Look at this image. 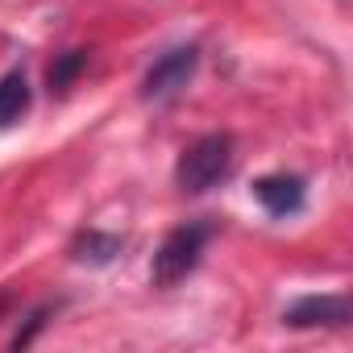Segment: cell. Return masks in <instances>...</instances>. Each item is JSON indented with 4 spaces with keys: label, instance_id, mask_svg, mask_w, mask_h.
<instances>
[{
    "label": "cell",
    "instance_id": "obj_8",
    "mask_svg": "<svg viewBox=\"0 0 353 353\" xmlns=\"http://www.w3.org/2000/svg\"><path fill=\"white\" fill-rule=\"evenodd\" d=\"M88 67V54L83 50H67L54 67H50V92H63V88H71V79L79 75Z\"/></svg>",
    "mask_w": 353,
    "mask_h": 353
},
{
    "label": "cell",
    "instance_id": "obj_3",
    "mask_svg": "<svg viewBox=\"0 0 353 353\" xmlns=\"http://www.w3.org/2000/svg\"><path fill=\"white\" fill-rule=\"evenodd\" d=\"M196 67H200V50H196V46H174V50L158 54L154 67H150L145 79H141V100H154V104H158V100L179 96V92L192 83Z\"/></svg>",
    "mask_w": 353,
    "mask_h": 353
},
{
    "label": "cell",
    "instance_id": "obj_5",
    "mask_svg": "<svg viewBox=\"0 0 353 353\" xmlns=\"http://www.w3.org/2000/svg\"><path fill=\"white\" fill-rule=\"evenodd\" d=\"M254 200L274 216V221H287L295 212H303V200H307V183L299 179V174H262V179H254Z\"/></svg>",
    "mask_w": 353,
    "mask_h": 353
},
{
    "label": "cell",
    "instance_id": "obj_1",
    "mask_svg": "<svg viewBox=\"0 0 353 353\" xmlns=\"http://www.w3.org/2000/svg\"><path fill=\"white\" fill-rule=\"evenodd\" d=\"M233 158L237 154H233V137L229 133H204L179 154V162H174V183H179V192H188V196L212 192L233 170Z\"/></svg>",
    "mask_w": 353,
    "mask_h": 353
},
{
    "label": "cell",
    "instance_id": "obj_10",
    "mask_svg": "<svg viewBox=\"0 0 353 353\" xmlns=\"http://www.w3.org/2000/svg\"><path fill=\"white\" fill-rule=\"evenodd\" d=\"M5 303H9V291H5V287H0V312H5Z\"/></svg>",
    "mask_w": 353,
    "mask_h": 353
},
{
    "label": "cell",
    "instance_id": "obj_9",
    "mask_svg": "<svg viewBox=\"0 0 353 353\" xmlns=\"http://www.w3.org/2000/svg\"><path fill=\"white\" fill-rule=\"evenodd\" d=\"M50 312H54V307H38V312H34V316H30V328H26V332H17V336H13V345H17V349H21V345H30V341H34V332H38V328H42V324H46V316H50Z\"/></svg>",
    "mask_w": 353,
    "mask_h": 353
},
{
    "label": "cell",
    "instance_id": "obj_6",
    "mask_svg": "<svg viewBox=\"0 0 353 353\" xmlns=\"http://www.w3.org/2000/svg\"><path fill=\"white\" fill-rule=\"evenodd\" d=\"M30 100H34V92H30V79H26L21 67H13V71L0 75V129L17 125L30 112Z\"/></svg>",
    "mask_w": 353,
    "mask_h": 353
},
{
    "label": "cell",
    "instance_id": "obj_2",
    "mask_svg": "<svg viewBox=\"0 0 353 353\" xmlns=\"http://www.w3.org/2000/svg\"><path fill=\"white\" fill-rule=\"evenodd\" d=\"M208 241H212V225H208V221H188V225H179V229H170V233L162 237V245L154 250L150 283H154V287H174V283H183V279L200 266Z\"/></svg>",
    "mask_w": 353,
    "mask_h": 353
},
{
    "label": "cell",
    "instance_id": "obj_7",
    "mask_svg": "<svg viewBox=\"0 0 353 353\" xmlns=\"http://www.w3.org/2000/svg\"><path fill=\"white\" fill-rule=\"evenodd\" d=\"M121 237L117 233H100V229H88V233H79L75 237V245H71V258L75 262H92V266H104V262H112L117 254H121Z\"/></svg>",
    "mask_w": 353,
    "mask_h": 353
},
{
    "label": "cell",
    "instance_id": "obj_4",
    "mask_svg": "<svg viewBox=\"0 0 353 353\" xmlns=\"http://www.w3.org/2000/svg\"><path fill=\"white\" fill-rule=\"evenodd\" d=\"M353 316L349 295H299L283 307L287 328H345Z\"/></svg>",
    "mask_w": 353,
    "mask_h": 353
}]
</instances>
